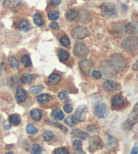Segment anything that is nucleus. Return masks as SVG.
<instances>
[{
    "instance_id": "9b49d317",
    "label": "nucleus",
    "mask_w": 138,
    "mask_h": 154,
    "mask_svg": "<svg viewBox=\"0 0 138 154\" xmlns=\"http://www.w3.org/2000/svg\"><path fill=\"white\" fill-rule=\"evenodd\" d=\"M89 151L94 152L96 151L101 147V140L100 138L98 136H93L90 139L89 141Z\"/></svg>"
},
{
    "instance_id": "6e6552de",
    "label": "nucleus",
    "mask_w": 138,
    "mask_h": 154,
    "mask_svg": "<svg viewBox=\"0 0 138 154\" xmlns=\"http://www.w3.org/2000/svg\"><path fill=\"white\" fill-rule=\"evenodd\" d=\"M87 113V107L86 105H82L79 106L76 109L74 115L72 116V118L74 122H82L86 119Z\"/></svg>"
},
{
    "instance_id": "39448f33",
    "label": "nucleus",
    "mask_w": 138,
    "mask_h": 154,
    "mask_svg": "<svg viewBox=\"0 0 138 154\" xmlns=\"http://www.w3.org/2000/svg\"><path fill=\"white\" fill-rule=\"evenodd\" d=\"M73 53L78 58H85L88 56L89 50L85 44L80 42H76L73 50Z\"/></svg>"
},
{
    "instance_id": "0eeeda50",
    "label": "nucleus",
    "mask_w": 138,
    "mask_h": 154,
    "mask_svg": "<svg viewBox=\"0 0 138 154\" xmlns=\"http://www.w3.org/2000/svg\"><path fill=\"white\" fill-rule=\"evenodd\" d=\"M109 107L105 103H98L94 108V113L97 117L106 118L109 114Z\"/></svg>"
},
{
    "instance_id": "cd10ccee",
    "label": "nucleus",
    "mask_w": 138,
    "mask_h": 154,
    "mask_svg": "<svg viewBox=\"0 0 138 154\" xmlns=\"http://www.w3.org/2000/svg\"><path fill=\"white\" fill-rule=\"evenodd\" d=\"M73 147L77 153H80L82 152V143L80 140L76 139L73 141Z\"/></svg>"
},
{
    "instance_id": "58836bf2",
    "label": "nucleus",
    "mask_w": 138,
    "mask_h": 154,
    "mask_svg": "<svg viewBox=\"0 0 138 154\" xmlns=\"http://www.w3.org/2000/svg\"><path fill=\"white\" fill-rule=\"evenodd\" d=\"M55 154H70V152L64 147H59L55 149Z\"/></svg>"
},
{
    "instance_id": "c03bdc74",
    "label": "nucleus",
    "mask_w": 138,
    "mask_h": 154,
    "mask_svg": "<svg viewBox=\"0 0 138 154\" xmlns=\"http://www.w3.org/2000/svg\"><path fill=\"white\" fill-rule=\"evenodd\" d=\"M64 110L66 111L67 113H71L73 110L72 105H71L70 103H67L64 106Z\"/></svg>"
},
{
    "instance_id": "37998d69",
    "label": "nucleus",
    "mask_w": 138,
    "mask_h": 154,
    "mask_svg": "<svg viewBox=\"0 0 138 154\" xmlns=\"http://www.w3.org/2000/svg\"><path fill=\"white\" fill-rule=\"evenodd\" d=\"M49 27L53 30H59V25L55 22H52L49 24Z\"/></svg>"
},
{
    "instance_id": "7c9ffc66",
    "label": "nucleus",
    "mask_w": 138,
    "mask_h": 154,
    "mask_svg": "<svg viewBox=\"0 0 138 154\" xmlns=\"http://www.w3.org/2000/svg\"><path fill=\"white\" fill-rule=\"evenodd\" d=\"M54 134L51 131L49 130H46V131H44L42 133V137H43L44 140L45 141H50L53 139Z\"/></svg>"
},
{
    "instance_id": "c756f323",
    "label": "nucleus",
    "mask_w": 138,
    "mask_h": 154,
    "mask_svg": "<svg viewBox=\"0 0 138 154\" xmlns=\"http://www.w3.org/2000/svg\"><path fill=\"white\" fill-rule=\"evenodd\" d=\"M44 89L43 85H35L32 86L29 89V92L32 94H38L40 93Z\"/></svg>"
},
{
    "instance_id": "3c124183",
    "label": "nucleus",
    "mask_w": 138,
    "mask_h": 154,
    "mask_svg": "<svg viewBox=\"0 0 138 154\" xmlns=\"http://www.w3.org/2000/svg\"><path fill=\"white\" fill-rule=\"evenodd\" d=\"M5 154H14V153L12 151H9V152H8V153H5Z\"/></svg>"
},
{
    "instance_id": "f8f14e48",
    "label": "nucleus",
    "mask_w": 138,
    "mask_h": 154,
    "mask_svg": "<svg viewBox=\"0 0 138 154\" xmlns=\"http://www.w3.org/2000/svg\"><path fill=\"white\" fill-rule=\"evenodd\" d=\"M125 32L130 35H134L137 32V25L135 22L131 21L125 26Z\"/></svg>"
},
{
    "instance_id": "6ab92c4d",
    "label": "nucleus",
    "mask_w": 138,
    "mask_h": 154,
    "mask_svg": "<svg viewBox=\"0 0 138 154\" xmlns=\"http://www.w3.org/2000/svg\"><path fill=\"white\" fill-rule=\"evenodd\" d=\"M57 56L61 62H65L69 58V53L68 51L63 50V49H59V50H57Z\"/></svg>"
},
{
    "instance_id": "4468645a",
    "label": "nucleus",
    "mask_w": 138,
    "mask_h": 154,
    "mask_svg": "<svg viewBox=\"0 0 138 154\" xmlns=\"http://www.w3.org/2000/svg\"><path fill=\"white\" fill-rule=\"evenodd\" d=\"M22 3V0H3V6L5 8H14Z\"/></svg>"
},
{
    "instance_id": "aec40b11",
    "label": "nucleus",
    "mask_w": 138,
    "mask_h": 154,
    "mask_svg": "<svg viewBox=\"0 0 138 154\" xmlns=\"http://www.w3.org/2000/svg\"><path fill=\"white\" fill-rule=\"evenodd\" d=\"M103 88L107 91H115L117 88V84L113 80H107L103 83Z\"/></svg>"
},
{
    "instance_id": "5701e85b",
    "label": "nucleus",
    "mask_w": 138,
    "mask_h": 154,
    "mask_svg": "<svg viewBox=\"0 0 138 154\" xmlns=\"http://www.w3.org/2000/svg\"><path fill=\"white\" fill-rule=\"evenodd\" d=\"M111 103L114 106H120V105H122L123 104L124 101H123L121 95H116L113 97L112 99H111Z\"/></svg>"
},
{
    "instance_id": "9d476101",
    "label": "nucleus",
    "mask_w": 138,
    "mask_h": 154,
    "mask_svg": "<svg viewBox=\"0 0 138 154\" xmlns=\"http://www.w3.org/2000/svg\"><path fill=\"white\" fill-rule=\"evenodd\" d=\"M105 147L108 150H114L118 145V141L114 137L106 134L105 135Z\"/></svg>"
},
{
    "instance_id": "bb28decb",
    "label": "nucleus",
    "mask_w": 138,
    "mask_h": 154,
    "mask_svg": "<svg viewBox=\"0 0 138 154\" xmlns=\"http://www.w3.org/2000/svg\"><path fill=\"white\" fill-rule=\"evenodd\" d=\"M34 23L38 26H42L44 25V21L43 18L39 14H35L33 16Z\"/></svg>"
},
{
    "instance_id": "f3484780",
    "label": "nucleus",
    "mask_w": 138,
    "mask_h": 154,
    "mask_svg": "<svg viewBox=\"0 0 138 154\" xmlns=\"http://www.w3.org/2000/svg\"><path fill=\"white\" fill-rule=\"evenodd\" d=\"M72 134L75 137L81 138L83 140H86L89 137V134L86 132L81 131L80 129H75L72 131Z\"/></svg>"
},
{
    "instance_id": "b1692460",
    "label": "nucleus",
    "mask_w": 138,
    "mask_h": 154,
    "mask_svg": "<svg viewBox=\"0 0 138 154\" xmlns=\"http://www.w3.org/2000/svg\"><path fill=\"white\" fill-rule=\"evenodd\" d=\"M18 28L23 31H28L30 29V24L28 20H22L18 23Z\"/></svg>"
},
{
    "instance_id": "dca6fc26",
    "label": "nucleus",
    "mask_w": 138,
    "mask_h": 154,
    "mask_svg": "<svg viewBox=\"0 0 138 154\" xmlns=\"http://www.w3.org/2000/svg\"><path fill=\"white\" fill-rule=\"evenodd\" d=\"M51 116L57 120H61L64 118V113H63L61 109L59 108H55L53 109L51 113Z\"/></svg>"
},
{
    "instance_id": "72a5a7b5",
    "label": "nucleus",
    "mask_w": 138,
    "mask_h": 154,
    "mask_svg": "<svg viewBox=\"0 0 138 154\" xmlns=\"http://www.w3.org/2000/svg\"><path fill=\"white\" fill-rule=\"evenodd\" d=\"M86 10H83L82 12H81V20H82V22H85V23H86V22H89L91 19L90 18V14L88 13L87 14V15L86 14Z\"/></svg>"
},
{
    "instance_id": "ea45409f",
    "label": "nucleus",
    "mask_w": 138,
    "mask_h": 154,
    "mask_svg": "<svg viewBox=\"0 0 138 154\" xmlns=\"http://www.w3.org/2000/svg\"><path fill=\"white\" fill-rule=\"evenodd\" d=\"M58 97L61 101H65L68 99V95L66 91H61V92L59 93Z\"/></svg>"
},
{
    "instance_id": "79ce46f5",
    "label": "nucleus",
    "mask_w": 138,
    "mask_h": 154,
    "mask_svg": "<svg viewBox=\"0 0 138 154\" xmlns=\"http://www.w3.org/2000/svg\"><path fill=\"white\" fill-rule=\"evenodd\" d=\"M92 76L94 77V78L96 79H100L101 77H102V72H100V71H97V70H94L92 73Z\"/></svg>"
},
{
    "instance_id": "4be33fe9",
    "label": "nucleus",
    "mask_w": 138,
    "mask_h": 154,
    "mask_svg": "<svg viewBox=\"0 0 138 154\" xmlns=\"http://www.w3.org/2000/svg\"><path fill=\"white\" fill-rule=\"evenodd\" d=\"M61 76L58 74H51L49 76L48 82L51 85H56L60 82L61 80Z\"/></svg>"
},
{
    "instance_id": "4c0bfd02",
    "label": "nucleus",
    "mask_w": 138,
    "mask_h": 154,
    "mask_svg": "<svg viewBox=\"0 0 138 154\" xmlns=\"http://www.w3.org/2000/svg\"><path fill=\"white\" fill-rule=\"evenodd\" d=\"M59 17V12L58 11L51 12L48 14V18L51 20H56Z\"/></svg>"
},
{
    "instance_id": "473e14b6",
    "label": "nucleus",
    "mask_w": 138,
    "mask_h": 154,
    "mask_svg": "<svg viewBox=\"0 0 138 154\" xmlns=\"http://www.w3.org/2000/svg\"><path fill=\"white\" fill-rule=\"evenodd\" d=\"M21 61L22 62V64H24V66L25 67H29L32 65V62L31 60H30V58L29 56L28 55L24 54L22 56L21 58Z\"/></svg>"
},
{
    "instance_id": "a211bd4d",
    "label": "nucleus",
    "mask_w": 138,
    "mask_h": 154,
    "mask_svg": "<svg viewBox=\"0 0 138 154\" xmlns=\"http://www.w3.org/2000/svg\"><path fill=\"white\" fill-rule=\"evenodd\" d=\"M30 117L32 118L34 120L38 121L42 118V111L40 109L38 108L32 109L30 112Z\"/></svg>"
},
{
    "instance_id": "de8ad7c7",
    "label": "nucleus",
    "mask_w": 138,
    "mask_h": 154,
    "mask_svg": "<svg viewBox=\"0 0 138 154\" xmlns=\"http://www.w3.org/2000/svg\"><path fill=\"white\" fill-rule=\"evenodd\" d=\"M131 154H137V147H133L132 150H131Z\"/></svg>"
},
{
    "instance_id": "a878e982",
    "label": "nucleus",
    "mask_w": 138,
    "mask_h": 154,
    "mask_svg": "<svg viewBox=\"0 0 138 154\" xmlns=\"http://www.w3.org/2000/svg\"><path fill=\"white\" fill-rule=\"evenodd\" d=\"M38 102L40 103H46L52 99V97L49 94H41L37 97Z\"/></svg>"
},
{
    "instance_id": "7ed1b4c3",
    "label": "nucleus",
    "mask_w": 138,
    "mask_h": 154,
    "mask_svg": "<svg viewBox=\"0 0 138 154\" xmlns=\"http://www.w3.org/2000/svg\"><path fill=\"white\" fill-rule=\"evenodd\" d=\"M138 46V39L135 36H129L123 40L121 44L122 48L126 52H133Z\"/></svg>"
},
{
    "instance_id": "e433bc0d",
    "label": "nucleus",
    "mask_w": 138,
    "mask_h": 154,
    "mask_svg": "<svg viewBox=\"0 0 138 154\" xmlns=\"http://www.w3.org/2000/svg\"><path fill=\"white\" fill-rule=\"evenodd\" d=\"M42 149L40 146L37 143L34 144L31 149V153L32 154H40L41 153Z\"/></svg>"
},
{
    "instance_id": "412c9836",
    "label": "nucleus",
    "mask_w": 138,
    "mask_h": 154,
    "mask_svg": "<svg viewBox=\"0 0 138 154\" xmlns=\"http://www.w3.org/2000/svg\"><path fill=\"white\" fill-rule=\"evenodd\" d=\"M10 85L14 89H18L22 86V82L21 78L17 76H13L10 78Z\"/></svg>"
},
{
    "instance_id": "423d86ee",
    "label": "nucleus",
    "mask_w": 138,
    "mask_h": 154,
    "mask_svg": "<svg viewBox=\"0 0 138 154\" xmlns=\"http://www.w3.org/2000/svg\"><path fill=\"white\" fill-rule=\"evenodd\" d=\"M137 104L135 105V106L133 109V112L129 115L128 118L125 121L124 123V128L127 131H129L132 129L133 126H134L137 122Z\"/></svg>"
},
{
    "instance_id": "ddd939ff",
    "label": "nucleus",
    "mask_w": 138,
    "mask_h": 154,
    "mask_svg": "<svg viewBox=\"0 0 138 154\" xmlns=\"http://www.w3.org/2000/svg\"><path fill=\"white\" fill-rule=\"evenodd\" d=\"M26 98H27V93H26V91L21 88L17 89V91H16V99L18 102H24V101H25Z\"/></svg>"
},
{
    "instance_id": "2eb2a0df",
    "label": "nucleus",
    "mask_w": 138,
    "mask_h": 154,
    "mask_svg": "<svg viewBox=\"0 0 138 154\" xmlns=\"http://www.w3.org/2000/svg\"><path fill=\"white\" fill-rule=\"evenodd\" d=\"M78 16V12L76 9H71L66 13V18L70 22H72L76 20Z\"/></svg>"
},
{
    "instance_id": "49530a36",
    "label": "nucleus",
    "mask_w": 138,
    "mask_h": 154,
    "mask_svg": "<svg viewBox=\"0 0 138 154\" xmlns=\"http://www.w3.org/2000/svg\"><path fill=\"white\" fill-rule=\"evenodd\" d=\"M87 129H88V131L89 132H90V133H94V132L96 131L98 129H97L96 127H95L94 126H92V125H89L88 126V128H87Z\"/></svg>"
},
{
    "instance_id": "09e8293b",
    "label": "nucleus",
    "mask_w": 138,
    "mask_h": 154,
    "mask_svg": "<svg viewBox=\"0 0 138 154\" xmlns=\"http://www.w3.org/2000/svg\"><path fill=\"white\" fill-rule=\"evenodd\" d=\"M10 129H11V126L10 125H6L5 126V127H4V130H5V131H8V130H10Z\"/></svg>"
},
{
    "instance_id": "c85d7f7f",
    "label": "nucleus",
    "mask_w": 138,
    "mask_h": 154,
    "mask_svg": "<svg viewBox=\"0 0 138 154\" xmlns=\"http://www.w3.org/2000/svg\"><path fill=\"white\" fill-rule=\"evenodd\" d=\"M8 62H9L10 66L13 69H16L19 67L20 62L16 57L14 56L10 57L9 59H8Z\"/></svg>"
},
{
    "instance_id": "8fccbe9b",
    "label": "nucleus",
    "mask_w": 138,
    "mask_h": 154,
    "mask_svg": "<svg viewBox=\"0 0 138 154\" xmlns=\"http://www.w3.org/2000/svg\"><path fill=\"white\" fill-rule=\"evenodd\" d=\"M132 68H133V70H137V64H135L133 66Z\"/></svg>"
},
{
    "instance_id": "f704fd0d",
    "label": "nucleus",
    "mask_w": 138,
    "mask_h": 154,
    "mask_svg": "<svg viewBox=\"0 0 138 154\" xmlns=\"http://www.w3.org/2000/svg\"><path fill=\"white\" fill-rule=\"evenodd\" d=\"M26 132L30 135H35L38 133V129L32 124H28L26 126Z\"/></svg>"
},
{
    "instance_id": "1a4fd4ad",
    "label": "nucleus",
    "mask_w": 138,
    "mask_h": 154,
    "mask_svg": "<svg viewBox=\"0 0 138 154\" xmlns=\"http://www.w3.org/2000/svg\"><path fill=\"white\" fill-rule=\"evenodd\" d=\"M72 36L74 38L77 39H83V38H86L88 34V30L86 27L82 26H78L74 29H72Z\"/></svg>"
},
{
    "instance_id": "393cba45",
    "label": "nucleus",
    "mask_w": 138,
    "mask_h": 154,
    "mask_svg": "<svg viewBox=\"0 0 138 154\" xmlns=\"http://www.w3.org/2000/svg\"><path fill=\"white\" fill-rule=\"evenodd\" d=\"M8 120H9V122L11 124L14 126H18V124H20V122H21V119L19 116L18 114H12L10 115L9 118H8Z\"/></svg>"
},
{
    "instance_id": "20e7f679",
    "label": "nucleus",
    "mask_w": 138,
    "mask_h": 154,
    "mask_svg": "<svg viewBox=\"0 0 138 154\" xmlns=\"http://www.w3.org/2000/svg\"><path fill=\"white\" fill-rule=\"evenodd\" d=\"M79 66L83 74L86 76H90L94 70V65L92 60H83L79 63Z\"/></svg>"
},
{
    "instance_id": "a18cd8bd",
    "label": "nucleus",
    "mask_w": 138,
    "mask_h": 154,
    "mask_svg": "<svg viewBox=\"0 0 138 154\" xmlns=\"http://www.w3.org/2000/svg\"><path fill=\"white\" fill-rule=\"evenodd\" d=\"M61 0H51L50 3L52 6L55 7V6H57L58 5H59V4L61 3Z\"/></svg>"
},
{
    "instance_id": "c9c22d12",
    "label": "nucleus",
    "mask_w": 138,
    "mask_h": 154,
    "mask_svg": "<svg viewBox=\"0 0 138 154\" xmlns=\"http://www.w3.org/2000/svg\"><path fill=\"white\" fill-rule=\"evenodd\" d=\"M60 43L64 47H68L70 45V40L68 36L63 35L59 39Z\"/></svg>"
},
{
    "instance_id": "a19ab883",
    "label": "nucleus",
    "mask_w": 138,
    "mask_h": 154,
    "mask_svg": "<svg viewBox=\"0 0 138 154\" xmlns=\"http://www.w3.org/2000/svg\"><path fill=\"white\" fill-rule=\"evenodd\" d=\"M65 123L67 124L68 126H74L75 124V122L74 120V119L72 118V117H68L67 118L65 119Z\"/></svg>"
},
{
    "instance_id": "2f4dec72",
    "label": "nucleus",
    "mask_w": 138,
    "mask_h": 154,
    "mask_svg": "<svg viewBox=\"0 0 138 154\" xmlns=\"http://www.w3.org/2000/svg\"><path fill=\"white\" fill-rule=\"evenodd\" d=\"M32 79H33L32 75L28 74V73H25V74H24L22 75L21 78L22 83H24V84H29L30 82H32Z\"/></svg>"
},
{
    "instance_id": "f257e3e1",
    "label": "nucleus",
    "mask_w": 138,
    "mask_h": 154,
    "mask_svg": "<svg viewBox=\"0 0 138 154\" xmlns=\"http://www.w3.org/2000/svg\"><path fill=\"white\" fill-rule=\"evenodd\" d=\"M109 64L113 70L121 71L126 66V61L121 55L114 54L111 57Z\"/></svg>"
},
{
    "instance_id": "f03ea898",
    "label": "nucleus",
    "mask_w": 138,
    "mask_h": 154,
    "mask_svg": "<svg viewBox=\"0 0 138 154\" xmlns=\"http://www.w3.org/2000/svg\"><path fill=\"white\" fill-rule=\"evenodd\" d=\"M100 10L102 15L107 18H115L118 14L117 8L113 3H105L102 4Z\"/></svg>"
}]
</instances>
